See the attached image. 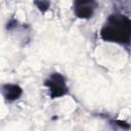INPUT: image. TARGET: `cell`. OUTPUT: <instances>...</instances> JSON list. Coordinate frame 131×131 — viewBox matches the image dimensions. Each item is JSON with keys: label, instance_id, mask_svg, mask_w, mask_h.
<instances>
[{"label": "cell", "instance_id": "obj_3", "mask_svg": "<svg viewBox=\"0 0 131 131\" xmlns=\"http://www.w3.org/2000/svg\"><path fill=\"white\" fill-rule=\"evenodd\" d=\"M96 7L97 3L95 1H75L73 10L77 17L88 19L92 17Z\"/></svg>", "mask_w": 131, "mask_h": 131}, {"label": "cell", "instance_id": "obj_2", "mask_svg": "<svg viewBox=\"0 0 131 131\" xmlns=\"http://www.w3.org/2000/svg\"><path fill=\"white\" fill-rule=\"evenodd\" d=\"M45 87L48 89V93L51 99L63 97L69 94V86L67 79L60 73H52L44 81Z\"/></svg>", "mask_w": 131, "mask_h": 131}, {"label": "cell", "instance_id": "obj_4", "mask_svg": "<svg viewBox=\"0 0 131 131\" xmlns=\"http://www.w3.org/2000/svg\"><path fill=\"white\" fill-rule=\"evenodd\" d=\"M23 94V89L17 84L7 83L2 85V95L4 99L8 102H12L18 99Z\"/></svg>", "mask_w": 131, "mask_h": 131}, {"label": "cell", "instance_id": "obj_1", "mask_svg": "<svg viewBox=\"0 0 131 131\" xmlns=\"http://www.w3.org/2000/svg\"><path fill=\"white\" fill-rule=\"evenodd\" d=\"M99 35L105 42L129 45L131 43V18L119 12L110 14L101 27Z\"/></svg>", "mask_w": 131, "mask_h": 131}, {"label": "cell", "instance_id": "obj_5", "mask_svg": "<svg viewBox=\"0 0 131 131\" xmlns=\"http://www.w3.org/2000/svg\"><path fill=\"white\" fill-rule=\"evenodd\" d=\"M35 5L41 11H46L50 7V2H48V1H38V2H35Z\"/></svg>", "mask_w": 131, "mask_h": 131}]
</instances>
